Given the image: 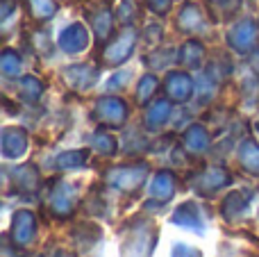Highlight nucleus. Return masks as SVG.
Segmentation results:
<instances>
[{
  "label": "nucleus",
  "mask_w": 259,
  "mask_h": 257,
  "mask_svg": "<svg viewBox=\"0 0 259 257\" xmlns=\"http://www.w3.org/2000/svg\"><path fill=\"white\" fill-rule=\"evenodd\" d=\"M62 46L66 50H77L84 46V32L80 30V25H75L73 30H68L66 34L62 36Z\"/></svg>",
  "instance_id": "1"
},
{
  "label": "nucleus",
  "mask_w": 259,
  "mask_h": 257,
  "mask_svg": "<svg viewBox=\"0 0 259 257\" xmlns=\"http://www.w3.org/2000/svg\"><path fill=\"white\" fill-rule=\"evenodd\" d=\"M32 9L36 16H48V14H53L55 3L53 0H32Z\"/></svg>",
  "instance_id": "2"
},
{
  "label": "nucleus",
  "mask_w": 259,
  "mask_h": 257,
  "mask_svg": "<svg viewBox=\"0 0 259 257\" xmlns=\"http://www.w3.org/2000/svg\"><path fill=\"white\" fill-rule=\"evenodd\" d=\"M250 23H241L239 25V48H246L248 41H250Z\"/></svg>",
  "instance_id": "3"
},
{
  "label": "nucleus",
  "mask_w": 259,
  "mask_h": 257,
  "mask_svg": "<svg viewBox=\"0 0 259 257\" xmlns=\"http://www.w3.org/2000/svg\"><path fill=\"white\" fill-rule=\"evenodd\" d=\"M168 3L170 0H148V5H150L155 12H166V9H168Z\"/></svg>",
  "instance_id": "4"
}]
</instances>
